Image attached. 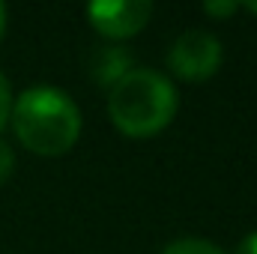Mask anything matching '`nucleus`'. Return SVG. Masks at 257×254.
<instances>
[{
    "label": "nucleus",
    "instance_id": "nucleus-1",
    "mask_svg": "<svg viewBox=\"0 0 257 254\" xmlns=\"http://www.w3.org/2000/svg\"><path fill=\"white\" fill-rule=\"evenodd\" d=\"M12 129L18 141L39 156H63L81 135V111L57 87H30L12 102Z\"/></svg>",
    "mask_w": 257,
    "mask_h": 254
},
{
    "label": "nucleus",
    "instance_id": "nucleus-2",
    "mask_svg": "<svg viewBox=\"0 0 257 254\" xmlns=\"http://www.w3.org/2000/svg\"><path fill=\"white\" fill-rule=\"evenodd\" d=\"M174 84L150 69H132L111 87L108 114L114 126L128 138H150L168 126L177 114Z\"/></svg>",
    "mask_w": 257,
    "mask_h": 254
},
{
    "label": "nucleus",
    "instance_id": "nucleus-3",
    "mask_svg": "<svg viewBox=\"0 0 257 254\" xmlns=\"http://www.w3.org/2000/svg\"><path fill=\"white\" fill-rule=\"evenodd\" d=\"M168 66L183 81H206L221 66V42L206 30H186L171 45Z\"/></svg>",
    "mask_w": 257,
    "mask_h": 254
},
{
    "label": "nucleus",
    "instance_id": "nucleus-4",
    "mask_svg": "<svg viewBox=\"0 0 257 254\" xmlns=\"http://www.w3.org/2000/svg\"><path fill=\"white\" fill-rule=\"evenodd\" d=\"M153 15V3L147 0H99L87 9L90 24L111 36V39H126L144 30V24Z\"/></svg>",
    "mask_w": 257,
    "mask_h": 254
},
{
    "label": "nucleus",
    "instance_id": "nucleus-5",
    "mask_svg": "<svg viewBox=\"0 0 257 254\" xmlns=\"http://www.w3.org/2000/svg\"><path fill=\"white\" fill-rule=\"evenodd\" d=\"M93 78L102 84V87H114L120 78H126L132 72V54H128L123 45H108V48H99L96 57H93Z\"/></svg>",
    "mask_w": 257,
    "mask_h": 254
},
{
    "label": "nucleus",
    "instance_id": "nucleus-6",
    "mask_svg": "<svg viewBox=\"0 0 257 254\" xmlns=\"http://www.w3.org/2000/svg\"><path fill=\"white\" fill-rule=\"evenodd\" d=\"M162 254H224L218 245L206 242V239H194V236H186V239H177L171 242Z\"/></svg>",
    "mask_w": 257,
    "mask_h": 254
},
{
    "label": "nucleus",
    "instance_id": "nucleus-7",
    "mask_svg": "<svg viewBox=\"0 0 257 254\" xmlns=\"http://www.w3.org/2000/svg\"><path fill=\"white\" fill-rule=\"evenodd\" d=\"M9 114H12V90H9L6 75L0 72V129L9 123Z\"/></svg>",
    "mask_w": 257,
    "mask_h": 254
},
{
    "label": "nucleus",
    "instance_id": "nucleus-8",
    "mask_svg": "<svg viewBox=\"0 0 257 254\" xmlns=\"http://www.w3.org/2000/svg\"><path fill=\"white\" fill-rule=\"evenodd\" d=\"M12 168H15V153L9 150L6 141H0V183H6L12 177Z\"/></svg>",
    "mask_w": 257,
    "mask_h": 254
},
{
    "label": "nucleus",
    "instance_id": "nucleus-9",
    "mask_svg": "<svg viewBox=\"0 0 257 254\" xmlns=\"http://www.w3.org/2000/svg\"><path fill=\"white\" fill-rule=\"evenodd\" d=\"M236 9H239V3H233V0H227V3H203V12L218 15V18H227V15H233Z\"/></svg>",
    "mask_w": 257,
    "mask_h": 254
},
{
    "label": "nucleus",
    "instance_id": "nucleus-10",
    "mask_svg": "<svg viewBox=\"0 0 257 254\" xmlns=\"http://www.w3.org/2000/svg\"><path fill=\"white\" fill-rule=\"evenodd\" d=\"M236 254H257V230H254V233H248V236L239 242Z\"/></svg>",
    "mask_w": 257,
    "mask_h": 254
},
{
    "label": "nucleus",
    "instance_id": "nucleus-11",
    "mask_svg": "<svg viewBox=\"0 0 257 254\" xmlns=\"http://www.w3.org/2000/svg\"><path fill=\"white\" fill-rule=\"evenodd\" d=\"M3 33H6V9L0 3V39H3Z\"/></svg>",
    "mask_w": 257,
    "mask_h": 254
},
{
    "label": "nucleus",
    "instance_id": "nucleus-12",
    "mask_svg": "<svg viewBox=\"0 0 257 254\" xmlns=\"http://www.w3.org/2000/svg\"><path fill=\"white\" fill-rule=\"evenodd\" d=\"M245 6H248V9H251V12H257V3H245Z\"/></svg>",
    "mask_w": 257,
    "mask_h": 254
}]
</instances>
